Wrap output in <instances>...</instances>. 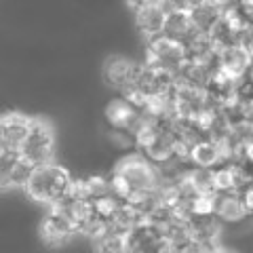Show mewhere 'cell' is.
Instances as JSON below:
<instances>
[{"mask_svg": "<svg viewBox=\"0 0 253 253\" xmlns=\"http://www.w3.org/2000/svg\"><path fill=\"white\" fill-rule=\"evenodd\" d=\"M70 184H72V175L63 165L57 163L36 165L26 186V194L32 201L51 207V205L61 201L63 196H68Z\"/></svg>", "mask_w": 253, "mask_h": 253, "instance_id": "cell-1", "label": "cell"}, {"mask_svg": "<svg viewBox=\"0 0 253 253\" xmlns=\"http://www.w3.org/2000/svg\"><path fill=\"white\" fill-rule=\"evenodd\" d=\"M116 173L129 181L133 190H156L161 186V175H158V167L150 161L144 152H129L125 154L121 161L114 165Z\"/></svg>", "mask_w": 253, "mask_h": 253, "instance_id": "cell-2", "label": "cell"}, {"mask_svg": "<svg viewBox=\"0 0 253 253\" xmlns=\"http://www.w3.org/2000/svg\"><path fill=\"white\" fill-rule=\"evenodd\" d=\"M21 156H26L30 163L44 165L53 163L55 156V133L53 126L44 118H34L28 139L21 146Z\"/></svg>", "mask_w": 253, "mask_h": 253, "instance_id": "cell-3", "label": "cell"}, {"mask_svg": "<svg viewBox=\"0 0 253 253\" xmlns=\"http://www.w3.org/2000/svg\"><path fill=\"white\" fill-rule=\"evenodd\" d=\"M104 114L112 129H125L131 133H135L139 129V125L144 123V110H139L135 104H131L126 97L110 99Z\"/></svg>", "mask_w": 253, "mask_h": 253, "instance_id": "cell-4", "label": "cell"}, {"mask_svg": "<svg viewBox=\"0 0 253 253\" xmlns=\"http://www.w3.org/2000/svg\"><path fill=\"white\" fill-rule=\"evenodd\" d=\"M76 232H81L78 230V226L66 215V213L55 209V207L49 209L46 217L42 219V224H41V239H42L44 245H51V247L63 245L70 236L76 234Z\"/></svg>", "mask_w": 253, "mask_h": 253, "instance_id": "cell-5", "label": "cell"}, {"mask_svg": "<svg viewBox=\"0 0 253 253\" xmlns=\"http://www.w3.org/2000/svg\"><path fill=\"white\" fill-rule=\"evenodd\" d=\"M32 116H26L21 112H6L2 114V126H0V137H2V148L19 150L23 141L28 139L32 129Z\"/></svg>", "mask_w": 253, "mask_h": 253, "instance_id": "cell-6", "label": "cell"}, {"mask_svg": "<svg viewBox=\"0 0 253 253\" xmlns=\"http://www.w3.org/2000/svg\"><path fill=\"white\" fill-rule=\"evenodd\" d=\"M139 70H141V66L133 59L123 57V55H112V57H108L104 63V81L110 86H114V89L123 91L125 86H129L137 78Z\"/></svg>", "mask_w": 253, "mask_h": 253, "instance_id": "cell-7", "label": "cell"}, {"mask_svg": "<svg viewBox=\"0 0 253 253\" xmlns=\"http://www.w3.org/2000/svg\"><path fill=\"white\" fill-rule=\"evenodd\" d=\"M215 215L221 224H243L249 219V211L245 207V201L241 196V190H230V192H217L215 194Z\"/></svg>", "mask_w": 253, "mask_h": 253, "instance_id": "cell-8", "label": "cell"}, {"mask_svg": "<svg viewBox=\"0 0 253 253\" xmlns=\"http://www.w3.org/2000/svg\"><path fill=\"white\" fill-rule=\"evenodd\" d=\"M217 57H219V68L226 70V72L234 78H243L253 63L251 49L241 42H234L230 46H226V49H221L217 53Z\"/></svg>", "mask_w": 253, "mask_h": 253, "instance_id": "cell-9", "label": "cell"}, {"mask_svg": "<svg viewBox=\"0 0 253 253\" xmlns=\"http://www.w3.org/2000/svg\"><path fill=\"white\" fill-rule=\"evenodd\" d=\"M167 15H169V11L165 9L161 2H156V0H154L152 4H148L146 9H141L135 15L137 30L146 38H152L156 34H163V32H165V23H167Z\"/></svg>", "mask_w": 253, "mask_h": 253, "instance_id": "cell-10", "label": "cell"}, {"mask_svg": "<svg viewBox=\"0 0 253 253\" xmlns=\"http://www.w3.org/2000/svg\"><path fill=\"white\" fill-rule=\"evenodd\" d=\"M51 207L63 211L66 215L74 221L78 226V230L83 232L84 224L95 215V207H93V201H86V199H74V196H63L61 201H57Z\"/></svg>", "mask_w": 253, "mask_h": 253, "instance_id": "cell-11", "label": "cell"}, {"mask_svg": "<svg viewBox=\"0 0 253 253\" xmlns=\"http://www.w3.org/2000/svg\"><path fill=\"white\" fill-rule=\"evenodd\" d=\"M190 161H192L196 167H205V169H215L217 165L226 163L224 156H221V150L217 146L215 139L205 137L201 141H196L192 152H190Z\"/></svg>", "mask_w": 253, "mask_h": 253, "instance_id": "cell-12", "label": "cell"}, {"mask_svg": "<svg viewBox=\"0 0 253 253\" xmlns=\"http://www.w3.org/2000/svg\"><path fill=\"white\" fill-rule=\"evenodd\" d=\"M194 32H196V26H194V19H192V13L190 11L177 9V11H171L167 15V23H165L163 34L175 38L179 42H186Z\"/></svg>", "mask_w": 253, "mask_h": 253, "instance_id": "cell-13", "label": "cell"}, {"mask_svg": "<svg viewBox=\"0 0 253 253\" xmlns=\"http://www.w3.org/2000/svg\"><path fill=\"white\" fill-rule=\"evenodd\" d=\"M36 165L34 163H30L26 156H21L17 163L13 165V169L6 173V175H2V184L6 186H13V188H26L28 186V181L32 177V171H34Z\"/></svg>", "mask_w": 253, "mask_h": 253, "instance_id": "cell-14", "label": "cell"}, {"mask_svg": "<svg viewBox=\"0 0 253 253\" xmlns=\"http://www.w3.org/2000/svg\"><path fill=\"white\" fill-rule=\"evenodd\" d=\"M97 253H131L129 236H126V232L116 230L112 226V230L101 241H97Z\"/></svg>", "mask_w": 253, "mask_h": 253, "instance_id": "cell-15", "label": "cell"}, {"mask_svg": "<svg viewBox=\"0 0 253 253\" xmlns=\"http://www.w3.org/2000/svg\"><path fill=\"white\" fill-rule=\"evenodd\" d=\"M213 184H215L217 192H230V190H239V181H236L232 163L226 161L213 169Z\"/></svg>", "mask_w": 253, "mask_h": 253, "instance_id": "cell-16", "label": "cell"}, {"mask_svg": "<svg viewBox=\"0 0 253 253\" xmlns=\"http://www.w3.org/2000/svg\"><path fill=\"white\" fill-rule=\"evenodd\" d=\"M192 13V19H194V26L199 32H207L213 28V23H215L219 17H221V11L217 9V6L213 4H205V6H199V9L190 11Z\"/></svg>", "mask_w": 253, "mask_h": 253, "instance_id": "cell-17", "label": "cell"}, {"mask_svg": "<svg viewBox=\"0 0 253 253\" xmlns=\"http://www.w3.org/2000/svg\"><path fill=\"white\" fill-rule=\"evenodd\" d=\"M108 141L112 144V148L118 150V152H126V154H129V152H135V150H137L135 133L125 131V129H112V126H110Z\"/></svg>", "mask_w": 253, "mask_h": 253, "instance_id": "cell-18", "label": "cell"}, {"mask_svg": "<svg viewBox=\"0 0 253 253\" xmlns=\"http://www.w3.org/2000/svg\"><path fill=\"white\" fill-rule=\"evenodd\" d=\"M123 199H118V196L114 194H106V196H99V199H95L93 201V207H95V215H99V217H104L108 221H112L116 217V213L118 209L123 207Z\"/></svg>", "mask_w": 253, "mask_h": 253, "instance_id": "cell-19", "label": "cell"}, {"mask_svg": "<svg viewBox=\"0 0 253 253\" xmlns=\"http://www.w3.org/2000/svg\"><path fill=\"white\" fill-rule=\"evenodd\" d=\"M112 230V221H108V219H104V217H99V215H93L89 221L84 224V228H83V234L84 236H89L91 241H101L104 236Z\"/></svg>", "mask_w": 253, "mask_h": 253, "instance_id": "cell-20", "label": "cell"}, {"mask_svg": "<svg viewBox=\"0 0 253 253\" xmlns=\"http://www.w3.org/2000/svg\"><path fill=\"white\" fill-rule=\"evenodd\" d=\"M68 196H74V199H86V201H93L89 177H72V184H70Z\"/></svg>", "mask_w": 253, "mask_h": 253, "instance_id": "cell-21", "label": "cell"}, {"mask_svg": "<svg viewBox=\"0 0 253 253\" xmlns=\"http://www.w3.org/2000/svg\"><path fill=\"white\" fill-rule=\"evenodd\" d=\"M89 184H91L93 201H95V199H99V196L112 194V188H110V177H104V175H91V177H89Z\"/></svg>", "mask_w": 253, "mask_h": 253, "instance_id": "cell-22", "label": "cell"}, {"mask_svg": "<svg viewBox=\"0 0 253 253\" xmlns=\"http://www.w3.org/2000/svg\"><path fill=\"white\" fill-rule=\"evenodd\" d=\"M154 0H125V6L129 9L133 15H137L141 9H146L148 4H152Z\"/></svg>", "mask_w": 253, "mask_h": 253, "instance_id": "cell-23", "label": "cell"}, {"mask_svg": "<svg viewBox=\"0 0 253 253\" xmlns=\"http://www.w3.org/2000/svg\"><path fill=\"white\" fill-rule=\"evenodd\" d=\"M241 196H243V201H245V207H247L249 215H253V184L245 186L241 190Z\"/></svg>", "mask_w": 253, "mask_h": 253, "instance_id": "cell-24", "label": "cell"}, {"mask_svg": "<svg viewBox=\"0 0 253 253\" xmlns=\"http://www.w3.org/2000/svg\"><path fill=\"white\" fill-rule=\"evenodd\" d=\"M213 6H217L219 11H226V9H232V6L239 4V0H211Z\"/></svg>", "mask_w": 253, "mask_h": 253, "instance_id": "cell-25", "label": "cell"}, {"mask_svg": "<svg viewBox=\"0 0 253 253\" xmlns=\"http://www.w3.org/2000/svg\"><path fill=\"white\" fill-rule=\"evenodd\" d=\"M205 4H211V0H184V9L186 11H194V9L205 6Z\"/></svg>", "mask_w": 253, "mask_h": 253, "instance_id": "cell-26", "label": "cell"}, {"mask_svg": "<svg viewBox=\"0 0 253 253\" xmlns=\"http://www.w3.org/2000/svg\"><path fill=\"white\" fill-rule=\"evenodd\" d=\"M213 253H234V251H232V249H228V247H224V245H219V247L213 251Z\"/></svg>", "mask_w": 253, "mask_h": 253, "instance_id": "cell-27", "label": "cell"}]
</instances>
